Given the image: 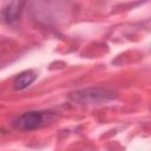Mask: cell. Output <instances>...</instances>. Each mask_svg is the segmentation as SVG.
I'll return each mask as SVG.
<instances>
[{
	"instance_id": "obj_1",
	"label": "cell",
	"mask_w": 151,
	"mask_h": 151,
	"mask_svg": "<svg viewBox=\"0 0 151 151\" xmlns=\"http://www.w3.org/2000/svg\"><path fill=\"white\" fill-rule=\"evenodd\" d=\"M51 118H53V114L51 112L28 111L17 116L13 119L12 125L18 130H33L45 125L47 122L51 120Z\"/></svg>"
},
{
	"instance_id": "obj_2",
	"label": "cell",
	"mask_w": 151,
	"mask_h": 151,
	"mask_svg": "<svg viewBox=\"0 0 151 151\" xmlns=\"http://www.w3.org/2000/svg\"><path fill=\"white\" fill-rule=\"evenodd\" d=\"M112 91L106 88H86L71 94V98L80 103H100L112 99L114 96Z\"/></svg>"
},
{
	"instance_id": "obj_4",
	"label": "cell",
	"mask_w": 151,
	"mask_h": 151,
	"mask_svg": "<svg viewBox=\"0 0 151 151\" xmlns=\"http://www.w3.org/2000/svg\"><path fill=\"white\" fill-rule=\"evenodd\" d=\"M22 6L21 2H11L6 6L5 11H4V17H5V20L8 22V24H14L18 21L19 17H20V7Z\"/></svg>"
},
{
	"instance_id": "obj_3",
	"label": "cell",
	"mask_w": 151,
	"mask_h": 151,
	"mask_svg": "<svg viewBox=\"0 0 151 151\" xmlns=\"http://www.w3.org/2000/svg\"><path fill=\"white\" fill-rule=\"evenodd\" d=\"M35 79H37V73L32 70H26V71L19 73L14 78L13 87H14V90H24V88L28 87Z\"/></svg>"
}]
</instances>
